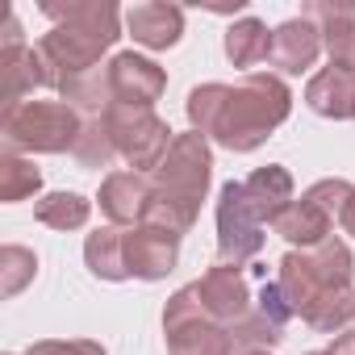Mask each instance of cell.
<instances>
[{"instance_id": "25", "label": "cell", "mask_w": 355, "mask_h": 355, "mask_svg": "<svg viewBox=\"0 0 355 355\" xmlns=\"http://www.w3.org/2000/svg\"><path fill=\"white\" fill-rule=\"evenodd\" d=\"M71 155H76L80 167H109L117 159V146H113V134H109L105 117H88L80 125V138H76Z\"/></svg>"}, {"instance_id": "6", "label": "cell", "mask_w": 355, "mask_h": 355, "mask_svg": "<svg viewBox=\"0 0 355 355\" xmlns=\"http://www.w3.org/2000/svg\"><path fill=\"white\" fill-rule=\"evenodd\" d=\"M105 125L113 134V146H117V159L130 163V171H155L171 146V130L167 121L155 113V109H130V105H113L105 113Z\"/></svg>"}, {"instance_id": "10", "label": "cell", "mask_w": 355, "mask_h": 355, "mask_svg": "<svg viewBox=\"0 0 355 355\" xmlns=\"http://www.w3.org/2000/svg\"><path fill=\"white\" fill-rule=\"evenodd\" d=\"M109 84H113V105H130V109H155V101L167 88V71L134 51H121L109 59Z\"/></svg>"}, {"instance_id": "7", "label": "cell", "mask_w": 355, "mask_h": 355, "mask_svg": "<svg viewBox=\"0 0 355 355\" xmlns=\"http://www.w3.org/2000/svg\"><path fill=\"white\" fill-rule=\"evenodd\" d=\"M163 334H167V355H234L239 351L234 334L197 309L189 284L171 293L163 309Z\"/></svg>"}, {"instance_id": "28", "label": "cell", "mask_w": 355, "mask_h": 355, "mask_svg": "<svg viewBox=\"0 0 355 355\" xmlns=\"http://www.w3.org/2000/svg\"><path fill=\"white\" fill-rule=\"evenodd\" d=\"M326 355H355V326H347L343 334H334V343L326 347Z\"/></svg>"}, {"instance_id": "16", "label": "cell", "mask_w": 355, "mask_h": 355, "mask_svg": "<svg viewBox=\"0 0 355 355\" xmlns=\"http://www.w3.org/2000/svg\"><path fill=\"white\" fill-rule=\"evenodd\" d=\"M42 13L55 26H71V30L92 34V38H105V42H117L121 38V13H117V5H109V0H67V5L46 0Z\"/></svg>"}, {"instance_id": "3", "label": "cell", "mask_w": 355, "mask_h": 355, "mask_svg": "<svg viewBox=\"0 0 355 355\" xmlns=\"http://www.w3.org/2000/svg\"><path fill=\"white\" fill-rule=\"evenodd\" d=\"M84 117L63 101H21L0 113V142L9 155H63L76 146Z\"/></svg>"}, {"instance_id": "20", "label": "cell", "mask_w": 355, "mask_h": 355, "mask_svg": "<svg viewBox=\"0 0 355 355\" xmlns=\"http://www.w3.org/2000/svg\"><path fill=\"white\" fill-rule=\"evenodd\" d=\"M84 263L96 280H109V284H121L130 280V268H125V230L121 226H101L84 239Z\"/></svg>"}, {"instance_id": "24", "label": "cell", "mask_w": 355, "mask_h": 355, "mask_svg": "<svg viewBox=\"0 0 355 355\" xmlns=\"http://www.w3.org/2000/svg\"><path fill=\"white\" fill-rule=\"evenodd\" d=\"M42 189V171L34 167V159L26 155H0V201L5 205H17L26 197H34Z\"/></svg>"}, {"instance_id": "29", "label": "cell", "mask_w": 355, "mask_h": 355, "mask_svg": "<svg viewBox=\"0 0 355 355\" xmlns=\"http://www.w3.org/2000/svg\"><path fill=\"white\" fill-rule=\"evenodd\" d=\"M338 226H343V234H351V239H355V193H351V201L343 205V218H338Z\"/></svg>"}, {"instance_id": "1", "label": "cell", "mask_w": 355, "mask_h": 355, "mask_svg": "<svg viewBox=\"0 0 355 355\" xmlns=\"http://www.w3.org/2000/svg\"><path fill=\"white\" fill-rule=\"evenodd\" d=\"M184 113H189L197 134H205L209 142H218L234 155H247V150L263 146L276 125L288 121L293 92L280 76L251 71L239 84H201V88H193Z\"/></svg>"}, {"instance_id": "4", "label": "cell", "mask_w": 355, "mask_h": 355, "mask_svg": "<svg viewBox=\"0 0 355 355\" xmlns=\"http://www.w3.org/2000/svg\"><path fill=\"white\" fill-rule=\"evenodd\" d=\"M351 193H355V184L343 180V175H334V180H318L313 189L301 193V201H293V205L272 222V230H276L293 251H309V247H318V243L330 239V230H334V222L343 218V205L351 201Z\"/></svg>"}, {"instance_id": "12", "label": "cell", "mask_w": 355, "mask_h": 355, "mask_svg": "<svg viewBox=\"0 0 355 355\" xmlns=\"http://www.w3.org/2000/svg\"><path fill=\"white\" fill-rule=\"evenodd\" d=\"M180 263V239L155 230V226H134L125 230V268L134 280H163Z\"/></svg>"}, {"instance_id": "5", "label": "cell", "mask_w": 355, "mask_h": 355, "mask_svg": "<svg viewBox=\"0 0 355 355\" xmlns=\"http://www.w3.org/2000/svg\"><path fill=\"white\" fill-rule=\"evenodd\" d=\"M209 175H214V150H209V138L189 130V134H175L163 163L150 171V184L155 193L180 201L189 209H201L205 193H209Z\"/></svg>"}, {"instance_id": "31", "label": "cell", "mask_w": 355, "mask_h": 355, "mask_svg": "<svg viewBox=\"0 0 355 355\" xmlns=\"http://www.w3.org/2000/svg\"><path fill=\"white\" fill-rule=\"evenodd\" d=\"M309 355H326V351H309Z\"/></svg>"}, {"instance_id": "17", "label": "cell", "mask_w": 355, "mask_h": 355, "mask_svg": "<svg viewBox=\"0 0 355 355\" xmlns=\"http://www.w3.org/2000/svg\"><path fill=\"white\" fill-rule=\"evenodd\" d=\"M305 105L318 117H334V121H351L355 117V71L351 67H322L309 88H305Z\"/></svg>"}, {"instance_id": "15", "label": "cell", "mask_w": 355, "mask_h": 355, "mask_svg": "<svg viewBox=\"0 0 355 355\" xmlns=\"http://www.w3.org/2000/svg\"><path fill=\"white\" fill-rule=\"evenodd\" d=\"M322 55V34L313 21L305 17H293L284 26L272 30V51H268V63L280 71V76H301L318 63Z\"/></svg>"}, {"instance_id": "2", "label": "cell", "mask_w": 355, "mask_h": 355, "mask_svg": "<svg viewBox=\"0 0 355 355\" xmlns=\"http://www.w3.org/2000/svg\"><path fill=\"white\" fill-rule=\"evenodd\" d=\"M351 276H355V259H351V247L343 239H326L309 251H288L280 259V272H276V284L293 309V318H305L322 297L330 293H343L351 288Z\"/></svg>"}, {"instance_id": "14", "label": "cell", "mask_w": 355, "mask_h": 355, "mask_svg": "<svg viewBox=\"0 0 355 355\" xmlns=\"http://www.w3.org/2000/svg\"><path fill=\"white\" fill-rule=\"evenodd\" d=\"M125 30H130V38L138 46L167 51L184 34V9L180 5H163V0H142V5L125 9Z\"/></svg>"}, {"instance_id": "18", "label": "cell", "mask_w": 355, "mask_h": 355, "mask_svg": "<svg viewBox=\"0 0 355 355\" xmlns=\"http://www.w3.org/2000/svg\"><path fill=\"white\" fill-rule=\"evenodd\" d=\"M0 71H5V109L30 101L26 92L55 88L51 84V67L38 55V46H5L0 51Z\"/></svg>"}, {"instance_id": "13", "label": "cell", "mask_w": 355, "mask_h": 355, "mask_svg": "<svg viewBox=\"0 0 355 355\" xmlns=\"http://www.w3.org/2000/svg\"><path fill=\"white\" fill-rule=\"evenodd\" d=\"M155 184L142 171H109L101 180V214L109 218V226H142L146 201H150Z\"/></svg>"}, {"instance_id": "9", "label": "cell", "mask_w": 355, "mask_h": 355, "mask_svg": "<svg viewBox=\"0 0 355 355\" xmlns=\"http://www.w3.org/2000/svg\"><path fill=\"white\" fill-rule=\"evenodd\" d=\"M189 293H193L197 309H201L209 322L226 326V330L251 313V284H247L243 268H226V263H218V268H209L201 280H193Z\"/></svg>"}, {"instance_id": "11", "label": "cell", "mask_w": 355, "mask_h": 355, "mask_svg": "<svg viewBox=\"0 0 355 355\" xmlns=\"http://www.w3.org/2000/svg\"><path fill=\"white\" fill-rule=\"evenodd\" d=\"M301 17L318 26L330 63L355 71V0H309Z\"/></svg>"}, {"instance_id": "19", "label": "cell", "mask_w": 355, "mask_h": 355, "mask_svg": "<svg viewBox=\"0 0 355 355\" xmlns=\"http://www.w3.org/2000/svg\"><path fill=\"white\" fill-rule=\"evenodd\" d=\"M243 189H247V197H251V205H255V214H259L263 226H272V222L297 201V197H293V175H288L280 163L255 167L247 180H243Z\"/></svg>"}, {"instance_id": "21", "label": "cell", "mask_w": 355, "mask_h": 355, "mask_svg": "<svg viewBox=\"0 0 355 355\" xmlns=\"http://www.w3.org/2000/svg\"><path fill=\"white\" fill-rule=\"evenodd\" d=\"M63 105H71L84 121L88 117H105L113 109V84H109V67H92L84 76H71L59 84Z\"/></svg>"}, {"instance_id": "22", "label": "cell", "mask_w": 355, "mask_h": 355, "mask_svg": "<svg viewBox=\"0 0 355 355\" xmlns=\"http://www.w3.org/2000/svg\"><path fill=\"white\" fill-rule=\"evenodd\" d=\"M268 51H272V30L263 21L243 17V21H234L226 30V59L234 67H255V63L268 59Z\"/></svg>"}, {"instance_id": "27", "label": "cell", "mask_w": 355, "mask_h": 355, "mask_svg": "<svg viewBox=\"0 0 355 355\" xmlns=\"http://www.w3.org/2000/svg\"><path fill=\"white\" fill-rule=\"evenodd\" d=\"M26 355H105V347L92 338H42L26 347Z\"/></svg>"}, {"instance_id": "8", "label": "cell", "mask_w": 355, "mask_h": 355, "mask_svg": "<svg viewBox=\"0 0 355 355\" xmlns=\"http://www.w3.org/2000/svg\"><path fill=\"white\" fill-rule=\"evenodd\" d=\"M259 251H263V222H259L243 180H230L218 193V263L243 268Z\"/></svg>"}, {"instance_id": "23", "label": "cell", "mask_w": 355, "mask_h": 355, "mask_svg": "<svg viewBox=\"0 0 355 355\" xmlns=\"http://www.w3.org/2000/svg\"><path fill=\"white\" fill-rule=\"evenodd\" d=\"M34 218L51 230H84L88 218H92V201H84L80 193H46L38 205H34Z\"/></svg>"}, {"instance_id": "26", "label": "cell", "mask_w": 355, "mask_h": 355, "mask_svg": "<svg viewBox=\"0 0 355 355\" xmlns=\"http://www.w3.org/2000/svg\"><path fill=\"white\" fill-rule=\"evenodd\" d=\"M34 272H38V255L34 251H26L17 243H9L5 251H0V293L5 297H17L34 280Z\"/></svg>"}, {"instance_id": "30", "label": "cell", "mask_w": 355, "mask_h": 355, "mask_svg": "<svg viewBox=\"0 0 355 355\" xmlns=\"http://www.w3.org/2000/svg\"><path fill=\"white\" fill-rule=\"evenodd\" d=\"M234 355H272V351H263V347H239Z\"/></svg>"}]
</instances>
